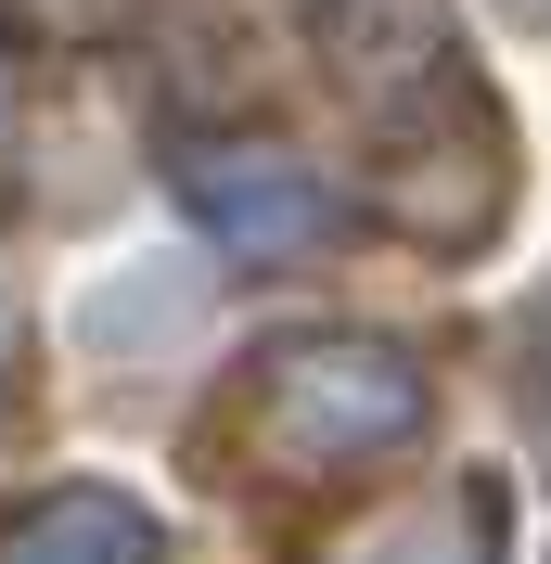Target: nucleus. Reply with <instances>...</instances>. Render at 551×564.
I'll list each match as a JSON object with an SVG mask.
<instances>
[{
	"label": "nucleus",
	"mask_w": 551,
	"mask_h": 564,
	"mask_svg": "<svg viewBox=\"0 0 551 564\" xmlns=\"http://www.w3.org/2000/svg\"><path fill=\"white\" fill-rule=\"evenodd\" d=\"M0 564H168V527L116 488H52L0 527Z\"/></svg>",
	"instance_id": "nucleus-3"
},
{
	"label": "nucleus",
	"mask_w": 551,
	"mask_h": 564,
	"mask_svg": "<svg viewBox=\"0 0 551 564\" xmlns=\"http://www.w3.org/2000/svg\"><path fill=\"white\" fill-rule=\"evenodd\" d=\"M514 13H539V26H551V0H514Z\"/></svg>",
	"instance_id": "nucleus-5"
},
{
	"label": "nucleus",
	"mask_w": 551,
	"mask_h": 564,
	"mask_svg": "<svg viewBox=\"0 0 551 564\" xmlns=\"http://www.w3.org/2000/svg\"><path fill=\"white\" fill-rule=\"evenodd\" d=\"M270 423L295 462H346V449H398L423 423V386L398 347H346V334H321V347H282L270 359Z\"/></svg>",
	"instance_id": "nucleus-1"
},
{
	"label": "nucleus",
	"mask_w": 551,
	"mask_h": 564,
	"mask_svg": "<svg viewBox=\"0 0 551 564\" xmlns=\"http://www.w3.org/2000/svg\"><path fill=\"white\" fill-rule=\"evenodd\" d=\"M0 154H13V65H0Z\"/></svg>",
	"instance_id": "nucleus-4"
},
{
	"label": "nucleus",
	"mask_w": 551,
	"mask_h": 564,
	"mask_svg": "<svg viewBox=\"0 0 551 564\" xmlns=\"http://www.w3.org/2000/svg\"><path fill=\"white\" fill-rule=\"evenodd\" d=\"M180 193L206 206V231L244 257V270L321 245V218H334V193H321L309 167H282V154H180Z\"/></svg>",
	"instance_id": "nucleus-2"
}]
</instances>
